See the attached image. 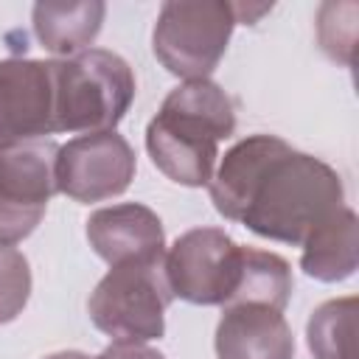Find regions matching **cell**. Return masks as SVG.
Returning <instances> with one entry per match:
<instances>
[{"instance_id": "cell-1", "label": "cell", "mask_w": 359, "mask_h": 359, "mask_svg": "<svg viewBox=\"0 0 359 359\" xmlns=\"http://www.w3.org/2000/svg\"><path fill=\"white\" fill-rule=\"evenodd\" d=\"M208 188L224 219L294 247L345 208L342 177L278 135H250L227 149Z\"/></svg>"}, {"instance_id": "cell-2", "label": "cell", "mask_w": 359, "mask_h": 359, "mask_svg": "<svg viewBox=\"0 0 359 359\" xmlns=\"http://www.w3.org/2000/svg\"><path fill=\"white\" fill-rule=\"evenodd\" d=\"M236 132V107L210 79L174 87L146 126L151 163L174 182L202 188L213 177L219 143Z\"/></svg>"}, {"instance_id": "cell-3", "label": "cell", "mask_w": 359, "mask_h": 359, "mask_svg": "<svg viewBox=\"0 0 359 359\" xmlns=\"http://www.w3.org/2000/svg\"><path fill=\"white\" fill-rule=\"evenodd\" d=\"M135 101V73L112 50L56 59V132H109Z\"/></svg>"}, {"instance_id": "cell-4", "label": "cell", "mask_w": 359, "mask_h": 359, "mask_svg": "<svg viewBox=\"0 0 359 359\" xmlns=\"http://www.w3.org/2000/svg\"><path fill=\"white\" fill-rule=\"evenodd\" d=\"M174 294L165 278V255L129 258L112 264L90 294L87 311L98 331L115 342L160 339L165 331V309Z\"/></svg>"}, {"instance_id": "cell-5", "label": "cell", "mask_w": 359, "mask_h": 359, "mask_svg": "<svg viewBox=\"0 0 359 359\" xmlns=\"http://www.w3.org/2000/svg\"><path fill=\"white\" fill-rule=\"evenodd\" d=\"M236 25V3L165 0L151 31V50L171 76L185 81L208 79L224 56Z\"/></svg>"}, {"instance_id": "cell-6", "label": "cell", "mask_w": 359, "mask_h": 359, "mask_svg": "<svg viewBox=\"0 0 359 359\" xmlns=\"http://www.w3.org/2000/svg\"><path fill=\"white\" fill-rule=\"evenodd\" d=\"M53 140H31L0 149V247L28 238L56 191Z\"/></svg>"}, {"instance_id": "cell-7", "label": "cell", "mask_w": 359, "mask_h": 359, "mask_svg": "<svg viewBox=\"0 0 359 359\" xmlns=\"http://www.w3.org/2000/svg\"><path fill=\"white\" fill-rule=\"evenodd\" d=\"M241 247L219 227H194L165 252L171 294L194 306H224L236 289Z\"/></svg>"}, {"instance_id": "cell-8", "label": "cell", "mask_w": 359, "mask_h": 359, "mask_svg": "<svg viewBox=\"0 0 359 359\" xmlns=\"http://www.w3.org/2000/svg\"><path fill=\"white\" fill-rule=\"evenodd\" d=\"M135 151L115 129L79 135L56 151V191L73 202L121 196L135 180Z\"/></svg>"}, {"instance_id": "cell-9", "label": "cell", "mask_w": 359, "mask_h": 359, "mask_svg": "<svg viewBox=\"0 0 359 359\" xmlns=\"http://www.w3.org/2000/svg\"><path fill=\"white\" fill-rule=\"evenodd\" d=\"M56 135V59L0 62V149Z\"/></svg>"}, {"instance_id": "cell-10", "label": "cell", "mask_w": 359, "mask_h": 359, "mask_svg": "<svg viewBox=\"0 0 359 359\" xmlns=\"http://www.w3.org/2000/svg\"><path fill=\"white\" fill-rule=\"evenodd\" d=\"M219 359H294V337L283 317L261 303H236L222 309L216 325Z\"/></svg>"}, {"instance_id": "cell-11", "label": "cell", "mask_w": 359, "mask_h": 359, "mask_svg": "<svg viewBox=\"0 0 359 359\" xmlns=\"http://www.w3.org/2000/svg\"><path fill=\"white\" fill-rule=\"evenodd\" d=\"M87 241L109 266L129 258L165 255V233L160 216L137 202L95 210L87 219Z\"/></svg>"}, {"instance_id": "cell-12", "label": "cell", "mask_w": 359, "mask_h": 359, "mask_svg": "<svg viewBox=\"0 0 359 359\" xmlns=\"http://www.w3.org/2000/svg\"><path fill=\"white\" fill-rule=\"evenodd\" d=\"M104 14L101 0H45L34 6V34L45 50L67 59L93 45Z\"/></svg>"}, {"instance_id": "cell-13", "label": "cell", "mask_w": 359, "mask_h": 359, "mask_svg": "<svg viewBox=\"0 0 359 359\" xmlns=\"http://www.w3.org/2000/svg\"><path fill=\"white\" fill-rule=\"evenodd\" d=\"M300 266L323 283L345 280L359 266V219L351 208H339L303 244Z\"/></svg>"}, {"instance_id": "cell-14", "label": "cell", "mask_w": 359, "mask_h": 359, "mask_svg": "<svg viewBox=\"0 0 359 359\" xmlns=\"http://www.w3.org/2000/svg\"><path fill=\"white\" fill-rule=\"evenodd\" d=\"M292 269L289 264L269 250L241 247V264H238V280L224 306L236 303H261L275 311H283L292 297ZM222 306V309H224Z\"/></svg>"}, {"instance_id": "cell-15", "label": "cell", "mask_w": 359, "mask_h": 359, "mask_svg": "<svg viewBox=\"0 0 359 359\" xmlns=\"http://www.w3.org/2000/svg\"><path fill=\"white\" fill-rule=\"evenodd\" d=\"M356 297H339L317 306L306 325L314 359H356Z\"/></svg>"}, {"instance_id": "cell-16", "label": "cell", "mask_w": 359, "mask_h": 359, "mask_svg": "<svg viewBox=\"0 0 359 359\" xmlns=\"http://www.w3.org/2000/svg\"><path fill=\"white\" fill-rule=\"evenodd\" d=\"M31 297V269L20 250L0 247V325L22 314Z\"/></svg>"}, {"instance_id": "cell-17", "label": "cell", "mask_w": 359, "mask_h": 359, "mask_svg": "<svg viewBox=\"0 0 359 359\" xmlns=\"http://www.w3.org/2000/svg\"><path fill=\"white\" fill-rule=\"evenodd\" d=\"M95 359H165V356L146 342H112Z\"/></svg>"}, {"instance_id": "cell-18", "label": "cell", "mask_w": 359, "mask_h": 359, "mask_svg": "<svg viewBox=\"0 0 359 359\" xmlns=\"http://www.w3.org/2000/svg\"><path fill=\"white\" fill-rule=\"evenodd\" d=\"M45 359H90V356L81 353V351H59V353H50Z\"/></svg>"}]
</instances>
